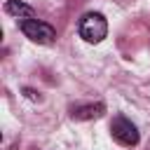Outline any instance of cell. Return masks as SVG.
<instances>
[{
    "mask_svg": "<svg viewBox=\"0 0 150 150\" xmlns=\"http://www.w3.org/2000/svg\"><path fill=\"white\" fill-rule=\"evenodd\" d=\"M103 112H105L103 103H87V105H77L70 110L73 120H98Z\"/></svg>",
    "mask_w": 150,
    "mask_h": 150,
    "instance_id": "277c9868",
    "label": "cell"
},
{
    "mask_svg": "<svg viewBox=\"0 0 150 150\" xmlns=\"http://www.w3.org/2000/svg\"><path fill=\"white\" fill-rule=\"evenodd\" d=\"M5 12L12 14V16H19V19H33V14H35V9L30 5L21 2V0H7L5 2Z\"/></svg>",
    "mask_w": 150,
    "mask_h": 150,
    "instance_id": "5b68a950",
    "label": "cell"
},
{
    "mask_svg": "<svg viewBox=\"0 0 150 150\" xmlns=\"http://www.w3.org/2000/svg\"><path fill=\"white\" fill-rule=\"evenodd\" d=\"M77 30H80V38L84 42L96 45L108 35V21H105V16L101 12H89V14H84L80 19V28Z\"/></svg>",
    "mask_w": 150,
    "mask_h": 150,
    "instance_id": "6da1fadb",
    "label": "cell"
},
{
    "mask_svg": "<svg viewBox=\"0 0 150 150\" xmlns=\"http://www.w3.org/2000/svg\"><path fill=\"white\" fill-rule=\"evenodd\" d=\"M19 28H21V33H23L28 40H33V42H38V45H49V42H54V38H56V30H54L49 23L40 21V19H23V21L19 23Z\"/></svg>",
    "mask_w": 150,
    "mask_h": 150,
    "instance_id": "7a4b0ae2",
    "label": "cell"
},
{
    "mask_svg": "<svg viewBox=\"0 0 150 150\" xmlns=\"http://www.w3.org/2000/svg\"><path fill=\"white\" fill-rule=\"evenodd\" d=\"M110 131H112V138L117 141V143H122V145H136L138 143V129H136V124L131 122V120H127V117H115L112 120V124H110Z\"/></svg>",
    "mask_w": 150,
    "mask_h": 150,
    "instance_id": "3957f363",
    "label": "cell"
},
{
    "mask_svg": "<svg viewBox=\"0 0 150 150\" xmlns=\"http://www.w3.org/2000/svg\"><path fill=\"white\" fill-rule=\"evenodd\" d=\"M23 94H26L30 101H40V94H38L35 89H28V87H26V89H23Z\"/></svg>",
    "mask_w": 150,
    "mask_h": 150,
    "instance_id": "8992f818",
    "label": "cell"
}]
</instances>
